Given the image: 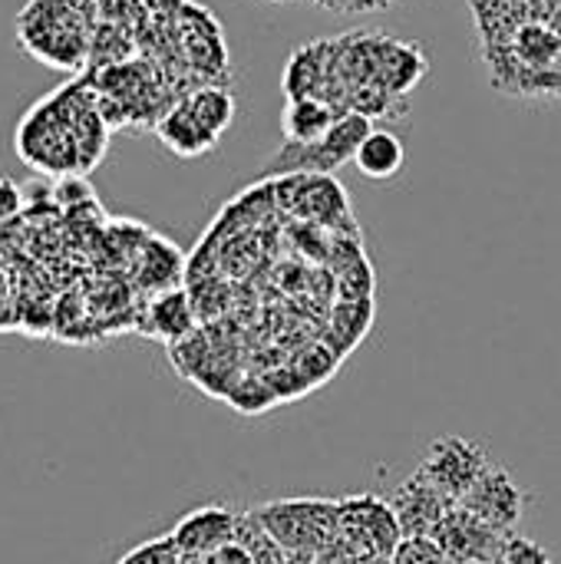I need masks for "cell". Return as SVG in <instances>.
Here are the masks:
<instances>
[{
  "instance_id": "cell-1",
  "label": "cell",
  "mask_w": 561,
  "mask_h": 564,
  "mask_svg": "<svg viewBox=\"0 0 561 564\" xmlns=\"http://www.w3.org/2000/svg\"><path fill=\"white\" fill-rule=\"evenodd\" d=\"M96 0H30L17 17L26 53L53 69H79L96 30Z\"/></svg>"
},
{
  "instance_id": "cell-2",
  "label": "cell",
  "mask_w": 561,
  "mask_h": 564,
  "mask_svg": "<svg viewBox=\"0 0 561 564\" xmlns=\"http://www.w3.org/2000/svg\"><path fill=\"white\" fill-rule=\"evenodd\" d=\"M13 145L20 149V159L46 175H76L79 165V145L73 135V112L69 102H56V96L40 99L36 109L26 112L20 122Z\"/></svg>"
},
{
  "instance_id": "cell-3",
  "label": "cell",
  "mask_w": 561,
  "mask_h": 564,
  "mask_svg": "<svg viewBox=\"0 0 561 564\" xmlns=\"http://www.w3.org/2000/svg\"><path fill=\"white\" fill-rule=\"evenodd\" d=\"M261 529L291 552H321L327 542L337 539L341 506L334 502H274L255 512Z\"/></svg>"
},
{
  "instance_id": "cell-4",
  "label": "cell",
  "mask_w": 561,
  "mask_h": 564,
  "mask_svg": "<svg viewBox=\"0 0 561 564\" xmlns=\"http://www.w3.org/2000/svg\"><path fill=\"white\" fill-rule=\"evenodd\" d=\"M370 119L364 112H341L334 119V126L311 145H291L284 142V149L278 152L271 169L281 172H317V175H331L337 165L354 162L357 149L364 145V139L370 135Z\"/></svg>"
},
{
  "instance_id": "cell-5",
  "label": "cell",
  "mask_w": 561,
  "mask_h": 564,
  "mask_svg": "<svg viewBox=\"0 0 561 564\" xmlns=\"http://www.w3.org/2000/svg\"><path fill=\"white\" fill-rule=\"evenodd\" d=\"M513 532H503L489 522H483L479 516H473L470 509L456 506L443 516V522L436 525V532L430 535L450 564H476V562H503L506 542Z\"/></svg>"
},
{
  "instance_id": "cell-6",
  "label": "cell",
  "mask_w": 561,
  "mask_h": 564,
  "mask_svg": "<svg viewBox=\"0 0 561 564\" xmlns=\"http://www.w3.org/2000/svg\"><path fill=\"white\" fill-rule=\"evenodd\" d=\"M341 506V529H344V542L350 552L364 555V558H393L397 545L403 542L400 535V522L390 509V502L360 496V499H347L337 502Z\"/></svg>"
},
{
  "instance_id": "cell-7",
  "label": "cell",
  "mask_w": 561,
  "mask_h": 564,
  "mask_svg": "<svg viewBox=\"0 0 561 564\" xmlns=\"http://www.w3.org/2000/svg\"><path fill=\"white\" fill-rule=\"evenodd\" d=\"M486 466H489V459H486V453L476 443H470L463 436H440L423 453L420 473L443 496H450L460 506V499L473 489V482L483 476Z\"/></svg>"
},
{
  "instance_id": "cell-8",
  "label": "cell",
  "mask_w": 561,
  "mask_h": 564,
  "mask_svg": "<svg viewBox=\"0 0 561 564\" xmlns=\"http://www.w3.org/2000/svg\"><path fill=\"white\" fill-rule=\"evenodd\" d=\"M460 506L470 509L473 516H479L483 522H489L503 532H513L526 516L529 496L522 492V486L513 479L509 469L489 463L483 469V476L473 482V489L460 499Z\"/></svg>"
},
{
  "instance_id": "cell-9",
  "label": "cell",
  "mask_w": 561,
  "mask_h": 564,
  "mask_svg": "<svg viewBox=\"0 0 561 564\" xmlns=\"http://www.w3.org/2000/svg\"><path fill=\"white\" fill-rule=\"evenodd\" d=\"M390 509L400 522L403 539H430L436 532V525L443 522V516L450 509H456V502L450 496H443L420 469L400 482V489L390 496Z\"/></svg>"
},
{
  "instance_id": "cell-10",
  "label": "cell",
  "mask_w": 561,
  "mask_h": 564,
  "mask_svg": "<svg viewBox=\"0 0 561 564\" xmlns=\"http://www.w3.org/2000/svg\"><path fill=\"white\" fill-rule=\"evenodd\" d=\"M284 188L294 192L291 198V212H298L308 221L317 225H331L337 218H344L350 212L344 188L331 178V175H317V172H291L281 178Z\"/></svg>"
},
{
  "instance_id": "cell-11",
  "label": "cell",
  "mask_w": 561,
  "mask_h": 564,
  "mask_svg": "<svg viewBox=\"0 0 561 564\" xmlns=\"http://www.w3.org/2000/svg\"><path fill=\"white\" fill-rule=\"evenodd\" d=\"M235 529H238V519L222 509V506H212V509H195L192 516H185L175 532H172V545L185 555H205V552H215L222 545H228L235 539Z\"/></svg>"
},
{
  "instance_id": "cell-12",
  "label": "cell",
  "mask_w": 561,
  "mask_h": 564,
  "mask_svg": "<svg viewBox=\"0 0 561 564\" xmlns=\"http://www.w3.org/2000/svg\"><path fill=\"white\" fill-rule=\"evenodd\" d=\"M155 132H159V139L175 152V155H182V159H198V155H205L208 149H215V135L195 119V112L188 109V102L182 99V102H175L159 122H155Z\"/></svg>"
},
{
  "instance_id": "cell-13",
  "label": "cell",
  "mask_w": 561,
  "mask_h": 564,
  "mask_svg": "<svg viewBox=\"0 0 561 564\" xmlns=\"http://www.w3.org/2000/svg\"><path fill=\"white\" fill-rule=\"evenodd\" d=\"M423 73H427V59H423L420 46L397 43V40H377V79L393 96L410 93Z\"/></svg>"
},
{
  "instance_id": "cell-14",
  "label": "cell",
  "mask_w": 561,
  "mask_h": 564,
  "mask_svg": "<svg viewBox=\"0 0 561 564\" xmlns=\"http://www.w3.org/2000/svg\"><path fill=\"white\" fill-rule=\"evenodd\" d=\"M145 334H152L155 340L175 344L185 340L195 327V311H192V297L185 291H162L149 301L145 307Z\"/></svg>"
},
{
  "instance_id": "cell-15",
  "label": "cell",
  "mask_w": 561,
  "mask_h": 564,
  "mask_svg": "<svg viewBox=\"0 0 561 564\" xmlns=\"http://www.w3.org/2000/svg\"><path fill=\"white\" fill-rule=\"evenodd\" d=\"M341 112H334L324 99H288L284 112H281V126H284V142L291 145H311L317 142L337 119Z\"/></svg>"
},
{
  "instance_id": "cell-16",
  "label": "cell",
  "mask_w": 561,
  "mask_h": 564,
  "mask_svg": "<svg viewBox=\"0 0 561 564\" xmlns=\"http://www.w3.org/2000/svg\"><path fill=\"white\" fill-rule=\"evenodd\" d=\"M403 162H407V149L400 142V135H393L390 129H374L354 155V165L360 169V175H367L374 182L393 178L403 169Z\"/></svg>"
},
{
  "instance_id": "cell-17",
  "label": "cell",
  "mask_w": 561,
  "mask_h": 564,
  "mask_svg": "<svg viewBox=\"0 0 561 564\" xmlns=\"http://www.w3.org/2000/svg\"><path fill=\"white\" fill-rule=\"evenodd\" d=\"M185 102H188V109L195 112V119L218 139L228 126H231V119H235V99H231V93H225L222 86H202V89H195L192 96H185Z\"/></svg>"
},
{
  "instance_id": "cell-18",
  "label": "cell",
  "mask_w": 561,
  "mask_h": 564,
  "mask_svg": "<svg viewBox=\"0 0 561 564\" xmlns=\"http://www.w3.org/2000/svg\"><path fill=\"white\" fill-rule=\"evenodd\" d=\"M172 274H179V251L159 238H152L145 245V261H142V284L152 291H162Z\"/></svg>"
},
{
  "instance_id": "cell-19",
  "label": "cell",
  "mask_w": 561,
  "mask_h": 564,
  "mask_svg": "<svg viewBox=\"0 0 561 564\" xmlns=\"http://www.w3.org/2000/svg\"><path fill=\"white\" fill-rule=\"evenodd\" d=\"M390 564H450V558L433 539H403Z\"/></svg>"
},
{
  "instance_id": "cell-20",
  "label": "cell",
  "mask_w": 561,
  "mask_h": 564,
  "mask_svg": "<svg viewBox=\"0 0 561 564\" xmlns=\"http://www.w3.org/2000/svg\"><path fill=\"white\" fill-rule=\"evenodd\" d=\"M503 564H555V558L539 542H532L526 535H509L506 552H503Z\"/></svg>"
},
{
  "instance_id": "cell-21",
  "label": "cell",
  "mask_w": 561,
  "mask_h": 564,
  "mask_svg": "<svg viewBox=\"0 0 561 564\" xmlns=\"http://www.w3.org/2000/svg\"><path fill=\"white\" fill-rule=\"evenodd\" d=\"M93 202V188L83 175H63L56 178V205L63 208H83Z\"/></svg>"
},
{
  "instance_id": "cell-22",
  "label": "cell",
  "mask_w": 561,
  "mask_h": 564,
  "mask_svg": "<svg viewBox=\"0 0 561 564\" xmlns=\"http://www.w3.org/2000/svg\"><path fill=\"white\" fill-rule=\"evenodd\" d=\"M20 212H23V188L13 178L0 175V225L17 218Z\"/></svg>"
},
{
  "instance_id": "cell-23",
  "label": "cell",
  "mask_w": 561,
  "mask_h": 564,
  "mask_svg": "<svg viewBox=\"0 0 561 564\" xmlns=\"http://www.w3.org/2000/svg\"><path fill=\"white\" fill-rule=\"evenodd\" d=\"M393 0H350L347 3V10H357V13H367V10H384V7H390Z\"/></svg>"
},
{
  "instance_id": "cell-24",
  "label": "cell",
  "mask_w": 561,
  "mask_h": 564,
  "mask_svg": "<svg viewBox=\"0 0 561 564\" xmlns=\"http://www.w3.org/2000/svg\"><path fill=\"white\" fill-rule=\"evenodd\" d=\"M314 3H324V7H347L350 0H314Z\"/></svg>"
},
{
  "instance_id": "cell-25",
  "label": "cell",
  "mask_w": 561,
  "mask_h": 564,
  "mask_svg": "<svg viewBox=\"0 0 561 564\" xmlns=\"http://www.w3.org/2000/svg\"><path fill=\"white\" fill-rule=\"evenodd\" d=\"M476 564H503V562H476Z\"/></svg>"
}]
</instances>
